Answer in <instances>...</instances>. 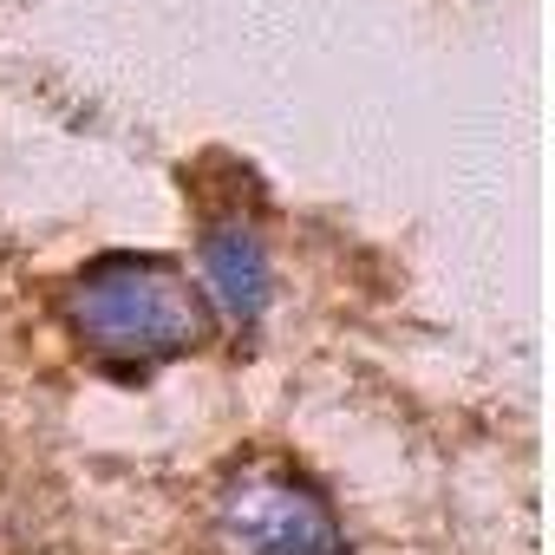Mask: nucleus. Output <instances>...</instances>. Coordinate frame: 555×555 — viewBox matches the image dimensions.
Masks as SVG:
<instances>
[{"instance_id":"1","label":"nucleus","mask_w":555,"mask_h":555,"mask_svg":"<svg viewBox=\"0 0 555 555\" xmlns=\"http://www.w3.org/2000/svg\"><path fill=\"white\" fill-rule=\"evenodd\" d=\"M73 334L112 366L177 360L209 340V301L190 288V274L157 255H105L66 295Z\"/></svg>"},{"instance_id":"2","label":"nucleus","mask_w":555,"mask_h":555,"mask_svg":"<svg viewBox=\"0 0 555 555\" xmlns=\"http://www.w3.org/2000/svg\"><path fill=\"white\" fill-rule=\"evenodd\" d=\"M216 535L229 555H340L347 548L327 496L308 477L274 470V464H255L222 483Z\"/></svg>"},{"instance_id":"3","label":"nucleus","mask_w":555,"mask_h":555,"mask_svg":"<svg viewBox=\"0 0 555 555\" xmlns=\"http://www.w3.org/2000/svg\"><path fill=\"white\" fill-rule=\"evenodd\" d=\"M203 274H209V295L235 321L261 314V301H268V255H261V242H255L248 222H216L203 235Z\"/></svg>"}]
</instances>
